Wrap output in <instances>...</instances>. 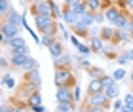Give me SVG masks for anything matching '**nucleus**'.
<instances>
[{
    "instance_id": "nucleus-1",
    "label": "nucleus",
    "mask_w": 133,
    "mask_h": 112,
    "mask_svg": "<svg viewBox=\"0 0 133 112\" xmlns=\"http://www.w3.org/2000/svg\"><path fill=\"white\" fill-rule=\"evenodd\" d=\"M55 86L57 87H61V86L74 87L76 86V78L72 74L70 67H55Z\"/></svg>"
},
{
    "instance_id": "nucleus-2",
    "label": "nucleus",
    "mask_w": 133,
    "mask_h": 112,
    "mask_svg": "<svg viewBox=\"0 0 133 112\" xmlns=\"http://www.w3.org/2000/svg\"><path fill=\"white\" fill-rule=\"evenodd\" d=\"M84 104H86V107H105V108H108L112 103H110V99L105 95V91H101V93H88Z\"/></svg>"
},
{
    "instance_id": "nucleus-3",
    "label": "nucleus",
    "mask_w": 133,
    "mask_h": 112,
    "mask_svg": "<svg viewBox=\"0 0 133 112\" xmlns=\"http://www.w3.org/2000/svg\"><path fill=\"white\" fill-rule=\"evenodd\" d=\"M51 4H53V0H36V2L31 4L29 11L32 15H51Z\"/></svg>"
},
{
    "instance_id": "nucleus-4",
    "label": "nucleus",
    "mask_w": 133,
    "mask_h": 112,
    "mask_svg": "<svg viewBox=\"0 0 133 112\" xmlns=\"http://www.w3.org/2000/svg\"><path fill=\"white\" fill-rule=\"evenodd\" d=\"M114 29H124V31H129L133 27V15L129 13L128 10H122V13L118 15V19L112 23Z\"/></svg>"
},
{
    "instance_id": "nucleus-5",
    "label": "nucleus",
    "mask_w": 133,
    "mask_h": 112,
    "mask_svg": "<svg viewBox=\"0 0 133 112\" xmlns=\"http://www.w3.org/2000/svg\"><path fill=\"white\" fill-rule=\"evenodd\" d=\"M0 29H2V34H4V42L8 44L10 40H14L15 36H19V27L11 25L10 21H2L0 23Z\"/></svg>"
},
{
    "instance_id": "nucleus-6",
    "label": "nucleus",
    "mask_w": 133,
    "mask_h": 112,
    "mask_svg": "<svg viewBox=\"0 0 133 112\" xmlns=\"http://www.w3.org/2000/svg\"><path fill=\"white\" fill-rule=\"evenodd\" d=\"M55 21H57V19H53L51 15H34V25H36V29L40 31V34L46 32Z\"/></svg>"
},
{
    "instance_id": "nucleus-7",
    "label": "nucleus",
    "mask_w": 133,
    "mask_h": 112,
    "mask_svg": "<svg viewBox=\"0 0 133 112\" xmlns=\"http://www.w3.org/2000/svg\"><path fill=\"white\" fill-rule=\"evenodd\" d=\"M129 42H133L129 31H124V29H114V38H112V44H114V46H118V44H129Z\"/></svg>"
},
{
    "instance_id": "nucleus-8",
    "label": "nucleus",
    "mask_w": 133,
    "mask_h": 112,
    "mask_svg": "<svg viewBox=\"0 0 133 112\" xmlns=\"http://www.w3.org/2000/svg\"><path fill=\"white\" fill-rule=\"evenodd\" d=\"M8 46L11 48V51H19V53H29V46L25 42L23 36H15L14 40H10Z\"/></svg>"
},
{
    "instance_id": "nucleus-9",
    "label": "nucleus",
    "mask_w": 133,
    "mask_h": 112,
    "mask_svg": "<svg viewBox=\"0 0 133 112\" xmlns=\"http://www.w3.org/2000/svg\"><path fill=\"white\" fill-rule=\"evenodd\" d=\"M31 57L29 53H19V51H11V57H10V65L15 68H21L23 65L27 63V59Z\"/></svg>"
},
{
    "instance_id": "nucleus-10",
    "label": "nucleus",
    "mask_w": 133,
    "mask_h": 112,
    "mask_svg": "<svg viewBox=\"0 0 133 112\" xmlns=\"http://www.w3.org/2000/svg\"><path fill=\"white\" fill-rule=\"evenodd\" d=\"M2 19H4V21H10L11 25H15V27H19V29L23 27V21H25V19H23V17L14 10V8H10V10H8V13H6Z\"/></svg>"
},
{
    "instance_id": "nucleus-11",
    "label": "nucleus",
    "mask_w": 133,
    "mask_h": 112,
    "mask_svg": "<svg viewBox=\"0 0 133 112\" xmlns=\"http://www.w3.org/2000/svg\"><path fill=\"white\" fill-rule=\"evenodd\" d=\"M57 103H66V101H72V87L69 86H61L57 87Z\"/></svg>"
},
{
    "instance_id": "nucleus-12",
    "label": "nucleus",
    "mask_w": 133,
    "mask_h": 112,
    "mask_svg": "<svg viewBox=\"0 0 133 112\" xmlns=\"http://www.w3.org/2000/svg\"><path fill=\"white\" fill-rule=\"evenodd\" d=\"M120 13H122V10H120L116 4H112V6H108V8H105V10H103V15H105V19H108L110 23H114V21H116Z\"/></svg>"
},
{
    "instance_id": "nucleus-13",
    "label": "nucleus",
    "mask_w": 133,
    "mask_h": 112,
    "mask_svg": "<svg viewBox=\"0 0 133 112\" xmlns=\"http://www.w3.org/2000/svg\"><path fill=\"white\" fill-rule=\"evenodd\" d=\"M89 48H91V53H101L103 48H105V42H103V38L99 34H93V36H89Z\"/></svg>"
},
{
    "instance_id": "nucleus-14",
    "label": "nucleus",
    "mask_w": 133,
    "mask_h": 112,
    "mask_svg": "<svg viewBox=\"0 0 133 112\" xmlns=\"http://www.w3.org/2000/svg\"><path fill=\"white\" fill-rule=\"evenodd\" d=\"M25 82L29 86H32L34 89H40V74H38V70H31V72H25Z\"/></svg>"
},
{
    "instance_id": "nucleus-15",
    "label": "nucleus",
    "mask_w": 133,
    "mask_h": 112,
    "mask_svg": "<svg viewBox=\"0 0 133 112\" xmlns=\"http://www.w3.org/2000/svg\"><path fill=\"white\" fill-rule=\"evenodd\" d=\"M48 50H50V53H51V57L55 59V57H61L63 53H65V48H63V42L61 40H53V42L48 46Z\"/></svg>"
},
{
    "instance_id": "nucleus-16",
    "label": "nucleus",
    "mask_w": 133,
    "mask_h": 112,
    "mask_svg": "<svg viewBox=\"0 0 133 112\" xmlns=\"http://www.w3.org/2000/svg\"><path fill=\"white\" fill-rule=\"evenodd\" d=\"M70 27H72V31H74V34H78V36H82V38L91 36V32H89V27L84 25L82 21H76L74 25H70Z\"/></svg>"
},
{
    "instance_id": "nucleus-17",
    "label": "nucleus",
    "mask_w": 133,
    "mask_h": 112,
    "mask_svg": "<svg viewBox=\"0 0 133 112\" xmlns=\"http://www.w3.org/2000/svg\"><path fill=\"white\" fill-rule=\"evenodd\" d=\"M101 91H105L101 78H91L88 84V93H101Z\"/></svg>"
},
{
    "instance_id": "nucleus-18",
    "label": "nucleus",
    "mask_w": 133,
    "mask_h": 112,
    "mask_svg": "<svg viewBox=\"0 0 133 112\" xmlns=\"http://www.w3.org/2000/svg\"><path fill=\"white\" fill-rule=\"evenodd\" d=\"M61 19H63L65 23H69V25H74V23L78 21V15H76L70 8H65L63 13H61Z\"/></svg>"
},
{
    "instance_id": "nucleus-19",
    "label": "nucleus",
    "mask_w": 133,
    "mask_h": 112,
    "mask_svg": "<svg viewBox=\"0 0 133 112\" xmlns=\"http://www.w3.org/2000/svg\"><path fill=\"white\" fill-rule=\"evenodd\" d=\"M84 2H86L88 11H91V13L103 11V0H84Z\"/></svg>"
},
{
    "instance_id": "nucleus-20",
    "label": "nucleus",
    "mask_w": 133,
    "mask_h": 112,
    "mask_svg": "<svg viewBox=\"0 0 133 112\" xmlns=\"http://www.w3.org/2000/svg\"><path fill=\"white\" fill-rule=\"evenodd\" d=\"M105 95L110 99V101H114V99H116L118 95H120V87H118V84L116 82H114L112 86H108V87H105Z\"/></svg>"
},
{
    "instance_id": "nucleus-21",
    "label": "nucleus",
    "mask_w": 133,
    "mask_h": 112,
    "mask_svg": "<svg viewBox=\"0 0 133 112\" xmlns=\"http://www.w3.org/2000/svg\"><path fill=\"white\" fill-rule=\"evenodd\" d=\"M53 65H55V67H70V65H72V59H70V55L63 53L61 57H55V59H53Z\"/></svg>"
},
{
    "instance_id": "nucleus-22",
    "label": "nucleus",
    "mask_w": 133,
    "mask_h": 112,
    "mask_svg": "<svg viewBox=\"0 0 133 112\" xmlns=\"http://www.w3.org/2000/svg\"><path fill=\"white\" fill-rule=\"evenodd\" d=\"M99 36L103 38V42H112V38H114V29H112V27H103L101 32H99Z\"/></svg>"
},
{
    "instance_id": "nucleus-23",
    "label": "nucleus",
    "mask_w": 133,
    "mask_h": 112,
    "mask_svg": "<svg viewBox=\"0 0 133 112\" xmlns=\"http://www.w3.org/2000/svg\"><path fill=\"white\" fill-rule=\"evenodd\" d=\"M120 112H133V93H128V95L124 97V104Z\"/></svg>"
},
{
    "instance_id": "nucleus-24",
    "label": "nucleus",
    "mask_w": 133,
    "mask_h": 112,
    "mask_svg": "<svg viewBox=\"0 0 133 112\" xmlns=\"http://www.w3.org/2000/svg\"><path fill=\"white\" fill-rule=\"evenodd\" d=\"M27 103H29V108L36 107V104H42V97H40V91H34L27 97Z\"/></svg>"
},
{
    "instance_id": "nucleus-25",
    "label": "nucleus",
    "mask_w": 133,
    "mask_h": 112,
    "mask_svg": "<svg viewBox=\"0 0 133 112\" xmlns=\"http://www.w3.org/2000/svg\"><path fill=\"white\" fill-rule=\"evenodd\" d=\"M78 21H82L84 25H88V27H91L93 23H95V17L91 11H86V13H82V15H78Z\"/></svg>"
},
{
    "instance_id": "nucleus-26",
    "label": "nucleus",
    "mask_w": 133,
    "mask_h": 112,
    "mask_svg": "<svg viewBox=\"0 0 133 112\" xmlns=\"http://www.w3.org/2000/svg\"><path fill=\"white\" fill-rule=\"evenodd\" d=\"M21 68L25 70V72H31V70H38V61H36V59H32V57H29V59H27V63L23 65Z\"/></svg>"
},
{
    "instance_id": "nucleus-27",
    "label": "nucleus",
    "mask_w": 133,
    "mask_h": 112,
    "mask_svg": "<svg viewBox=\"0 0 133 112\" xmlns=\"http://www.w3.org/2000/svg\"><path fill=\"white\" fill-rule=\"evenodd\" d=\"M72 110H74V101L57 103V112H72Z\"/></svg>"
},
{
    "instance_id": "nucleus-28",
    "label": "nucleus",
    "mask_w": 133,
    "mask_h": 112,
    "mask_svg": "<svg viewBox=\"0 0 133 112\" xmlns=\"http://www.w3.org/2000/svg\"><path fill=\"white\" fill-rule=\"evenodd\" d=\"M70 10L74 11L76 15H82V13H86V11H88V8H86V2H78V4H74V6H72Z\"/></svg>"
},
{
    "instance_id": "nucleus-29",
    "label": "nucleus",
    "mask_w": 133,
    "mask_h": 112,
    "mask_svg": "<svg viewBox=\"0 0 133 112\" xmlns=\"http://www.w3.org/2000/svg\"><path fill=\"white\" fill-rule=\"evenodd\" d=\"M10 8H11V2H10V0H0V19L8 13Z\"/></svg>"
},
{
    "instance_id": "nucleus-30",
    "label": "nucleus",
    "mask_w": 133,
    "mask_h": 112,
    "mask_svg": "<svg viewBox=\"0 0 133 112\" xmlns=\"http://www.w3.org/2000/svg\"><path fill=\"white\" fill-rule=\"evenodd\" d=\"M86 70H88V74L91 76V78H101V76L105 74V72H103L101 68H95V67H88Z\"/></svg>"
},
{
    "instance_id": "nucleus-31",
    "label": "nucleus",
    "mask_w": 133,
    "mask_h": 112,
    "mask_svg": "<svg viewBox=\"0 0 133 112\" xmlns=\"http://www.w3.org/2000/svg\"><path fill=\"white\" fill-rule=\"evenodd\" d=\"M112 78L116 80V82H118V80H124V78H125V68H124V67L116 68V70H114V74H112Z\"/></svg>"
},
{
    "instance_id": "nucleus-32",
    "label": "nucleus",
    "mask_w": 133,
    "mask_h": 112,
    "mask_svg": "<svg viewBox=\"0 0 133 112\" xmlns=\"http://www.w3.org/2000/svg\"><path fill=\"white\" fill-rule=\"evenodd\" d=\"M61 13H63V11L59 10V4L53 2L51 4V15H53V19H61Z\"/></svg>"
},
{
    "instance_id": "nucleus-33",
    "label": "nucleus",
    "mask_w": 133,
    "mask_h": 112,
    "mask_svg": "<svg viewBox=\"0 0 133 112\" xmlns=\"http://www.w3.org/2000/svg\"><path fill=\"white\" fill-rule=\"evenodd\" d=\"M101 82H103V87H108V86H112L116 80H114L112 76H108V74H103L101 76Z\"/></svg>"
},
{
    "instance_id": "nucleus-34",
    "label": "nucleus",
    "mask_w": 133,
    "mask_h": 112,
    "mask_svg": "<svg viewBox=\"0 0 133 112\" xmlns=\"http://www.w3.org/2000/svg\"><path fill=\"white\" fill-rule=\"evenodd\" d=\"M80 99H82L80 87H78V86H74V87H72V101H74V103H78V101H80Z\"/></svg>"
},
{
    "instance_id": "nucleus-35",
    "label": "nucleus",
    "mask_w": 133,
    "mask_h": 112,
    "mask_svg": "<svg viewBox=\"0 0 133 112\" xmlns=\"http://www.w3.org/2000/svg\"><path fill=\"white\" fill-rule=\"evenodd\" d=\"M78 53H80V55H89V53H91V48L86 46V44H80V46H78Z\"/></svg>"
},
{
    "instance_id": "nucleus-36",
    "label": "nucleus",
    "mask_w": 133,
    "mask_h": 112,
    "mask_svg": "<svg viewBox=\"0 0 133 112\" xmlns=\"http://www.w3.org/2000/svg\"><path fill=\"white\" fill-rule=\"evenodd\" d=\"M2 82H4V84H6V86L10 87V89H11V87H15V80L11 78V76H8V74H6L4 78H2Z\"/></svg>"
},
{
    "instance_id": "nucleus-37",
    "label": "nucleus",
    "mask_w": 133,
    "mask_h": 112,
    "mask_svg": "<svg viewBox=\"0 0 133 112\" xmlns=\"http://www.w3.org/2000/svg\"><path fill=\"white\" fill-rule=\"evenodd\" d=\"M116 63L120 65V67H124V65H128V63H129V59L125 57V53H122V55H118V57H116Z\"/></svg>"
},
{
    "instance_id": "nucleus-38",
    "label": "nucleus",
    "mask_w": 133,
    "mask_h": 112,
    "mask_svg": "<svg viewBox=\"0 0 133 112\" xmlns=\"http://www.w3.org/2000/svg\"><path fill=\"white\" fill-rule=\"evenodd\" d=\"M84 110L86 112H107L105 107H84Z\"/></svg>"
},
{
    "instance_id": "nucleus-39",
    "label": "nucleus",
    "mask_w": 133,
    "mask_h": 112,
    "mask_svg": "<svg viewBox=\"0 0 133 112\" xmlns=\"http://www.w3.org/2000/svg\"><path fill=\"white\" fill-rule=\"evenodd\" d=\"M78 67H80V68H88V67H89L88 59H84V57H80V59H78Z\"/></svg>"
},
{
    "instance_id": "nucleus-40",
    "label": "nucleus",
    "mask_w": 133,
    "mask_h": 112,
    "mask_svg": "<svg viewBox=\"0 0 133 112\" xmlns=\"http://www.w3.org/2000/svg\"><path fill=\"white\" fill-rule=\"evenodd\" d=\"M122 101H118V99H114V101H112V104H110V107L114 108V110H120V108H122Z\"/></svg>"
},
{
    "instance_id": "nucleus-41",
    "label": "nucleus",
    "mask_w": 133,
    "mask_h": 112,
    "mask_svg": "<svg viewBox=\"0 0 133 112\" xmlns=\"http://www.w3.org/2000/svg\"><path fill=\"white\" fill-rule=\"evenodd\" d=\"M78 2H84V0H65V8H72V6L78 4Z\"/></svg>"
},
{
    "instance_id": "nucleus-42",
    "label": "nucleus",
    "mask_w": 133,
    "mask_h": 112,
    "mask_svg": "<svg viewBox=\"0 0 133 112\" xmlns=\"http://www.w3.org/2000/svg\"><path fill=\"white\" fill-rule=\"evenodd\" d=\"M31 110H32V112H46V108L42 107V104H36V107H31Z\"/></svg>"
},
{
    "instance_id": "nucleus-43",
    "label": "nucleus",
    "mask_w": 133,
    "mask_h": 112,
    "mask_svg": "<svg viewBox=\"0 0 133 112\" xmlns=\"http://www.w3.org/2000/svg\"><path fill=\"white\" fill-rule=\"evenodd\" d=\"M124 53H125V57H128L129 61H133V48H129V50H125Z\"/></svg>"
},
{
    "instance_id": "nucleus-44",
    "label": "nucleus",
    "mask_w": 133,
    "mask_h": 112,
    "mask_svg": "<svg viewBox=\"0 0 133 112\" xmlns=\"http://www.w3.org/2000/svg\"><path fill=\"white\" fill-rule=\"evenodd\" d=\"M0 68H8V61L4 57H0Z\"/></svg>"
},
{
    "instance_id": "nucleus-45",
    "label": "nucleus",
    "mask_w": 133,
    "mask_h": 112,
    "mask_svg": "<svg viewBox=\"0 0 133 112\" xmlns=\"http://www.w3.org/2000/svg\"><path fill=\"white\" fill-rule=\"evenodd\" d=\"M70 42H72V44H74V46H76V48H78V46H80V44H82V42H80V40H78L76 36H70Z\"/></svg>"
},
{
    "instance_id": "nucleus-46",
    "label": "nucleus",
    "mask_w": 133,
    "mask_h": 112,
    "mask_svg": "<svg viewBox=\"0 0 133 112\" xmlns=\"http://www.w3.org/2000/svg\"><path fill=\"white\" fill-rule=\"evenodd\" d=\"M8 110H10V112H23V110H21V107H10Z\"/></svg>"
},
{
    "instance_id": "nucleus-47",
    "label": "nucleus",
    "mask_w": 133,
    "mask_h": 112,
    "mask_svg": "<svg viewBox=\"0 0 133 112\" xmlns=\"http://www.w3.org/2000/svg\"><path fill=\"white\" fill-rule=\"evenodd\" d=\"M128 8H129V10H133V0H128Z\"/></svg>"
},
{
    "instance_id": "nucleus-48",
    "label": "nucleus",
    "mask_w": 133,
    "mask_h": 112,
    "mask_svg": "<svg viewBox=\"0 0 133 112\" xmlns=\"http://www.w3.org/2000/svg\"><path fill=\"white\" fill-rule=\"evenodd\" d=\"M4 42V34H2V29H0V44Z\"/></svg>"
},
{
    "instance_id": "nucleus-49",
    "label": "nucleus",
    "mask_w": 133,
    "mask_h": 112,
    "mask_svg": "<svg viewBox=\"0 0 133 112\" xmlns=\"http://www.w3.org/2000/svg\"><path fill=\"white\" fill-rule=\"evenodd\" d=\"M0 112H10V110H8V107H0Z\"/></svg>"
},
{
    "instance_id": "nucleus-50",
    "label": "nucleus",
    "mask_w": 133,
    "mask_h": 112,
    "mask_svg": "<svg viewBox=\"0 0 133 112\" xmlns=\"http://www.w3.org/2000/svg\"><path fill=\"white\" fill-rule=\"evenodd\" d=\"M129 34H131V40H133V27L129 29Z\"/></svg>"
},
{
    "instance_id": "nucleus-51",
    "label": "nucleus",
    "mask_w": 133,
    "mask_h": 112,
    "mask_svg": "<svg viewBox=\"0 0 133 112\" xmlns=\"http://www.w3.org/2000/svg\"><path fill=\"white\" fill-rule=\"evenodd\" d=\"M25 2H31V4H32V2H36V0H25Z\"/></svg>"
},
{
    "instance_id": "nucleus-52",
    "label": "nucleus",
    "mask_w": 133,
    "mask_h": 112,
    "mask_svg": "<svg viewBox=\"0 0 133 112\" xmlns=\"http://www.w3.org/2000/svg\"><path fill=\"white\" fill-rule=\"evenodd\" d=\"M131 93H133V82H131Z\"/></svg>"
},
{
    "instance_id": "nucleus-53",
    "label": "nucleus",
    "mask_w": 133,
    "mask_h": 112,
    "mask_svg": "<svg viewBox=\"0 0 133 112\" xmlns=\"http://www.w3.org/2000/svg\"><path fill=\"white\" fill-rule=\"evenodd\" d=\"M131 82H133V72H131Z\"/></svg>"
},
{
    "instance_id": "nucleus-54",
    "label": "nucleus",
    "mask_w": 133,
    "mask_h": 112,
    "mask_svg": "<svg viewBox=\"0 0 133 112\" xmlns=\"http://www.w3.org/2000/svg\"><path fill=\"white\" fill-rule=\"evenodd\" d=\"M29 112H32V110H31V108H29Z\"/></svg>"
},
{
    "instance_id": "nucleus-55",
    "label": "nucleus",
    "mask_w": 133,
    "mask_h": 112,
    "mask_svg": "<svg viewBox=\"0 0 133 112\" xmlns=\"http://www.w3.org/2000/svg\"><path fill=\"white\" fill-rule=\"evenodd\" d=\"M82 112H86V110H82Z\"/></svg>"
}]
</instances>
